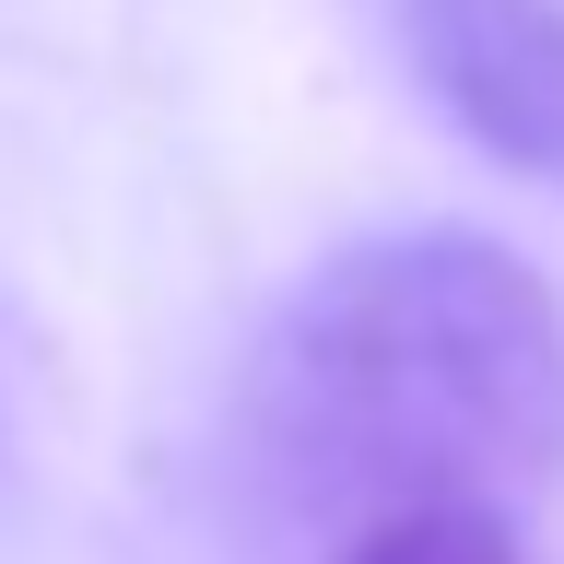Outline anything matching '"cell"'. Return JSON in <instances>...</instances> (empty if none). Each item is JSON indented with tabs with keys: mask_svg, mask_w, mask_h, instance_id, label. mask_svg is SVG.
Instances as JSON below:
<instances>
[{
	"mask_svg": "<svg viewBox=\"0 0 564 564\" xmlns=\"http://www.w3.org/2000/svg\"><path fill=\"white\" fill-rule=\"evenodd\" d=\"M259 423L306 482L377 506L564 470V294L482 224H400L294 282Z\"/></svg>",
	"mask_w": 564,
	"mask_h": 564,
	"instance_id": "1",
	"label": "cell"
},
{
	"mask_svg": "<svg viewBox=\"0 0 564 564\" xmlns=\"http://www.w3.org/2000/svg\"><path fill=\"white\" fill-rule=\"evenodd\" d=\"M400 59L470 153L564 188V0H400Z\"/></svg>",
	"mask_w": 564,
	"mask_h": 564,
	"instance_id": "2",
	"label": "cell"
},
{
	"mask_svg": "<svg viewBox=\"0 0 564 564\" xmlns=\"http://www.w3.org/2000/svg\"><path fill=\"white\" fill-rule=\"evenodd\" d=\"M329 564H541V553H529V529L494 494H423V506L352 518V541Z\"/></svg>",
	"mask_w": 564,
	"mask_h": 564,
	"instance_id": "3",
	"label": "cell"
}]
</instances>
